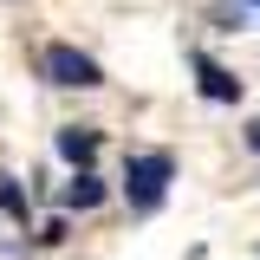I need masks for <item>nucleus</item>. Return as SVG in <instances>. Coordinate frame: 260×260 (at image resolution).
<instances>
[{"instance_id": "8", "label": "nucleus", "mask_w": 260, "mask_h": 260, "mask_svg": "<svg viewBox=\"0 0 260 260\" xmlns=\"http://www.w3.org/2000/svg\"><path fill=\"white\" fill-rule=\"evenodd\" d=\"M247 7H260V0H247Z\"/></svg>"}, {"instance_id": "4", "label": "nucleus", "mask_w": 260, "mask_h": 260, "mask_svg": "<svg viewBox=\"0 0 260 260\" xmlns=\"http://www.w3.org/2000/svg\"><path fill=\"white\" fill-rule=\"evenodd\" d=\"M195 78H202V98H208V104H234V98H241V78H228L215 59H195Z\"/></svg>"}, {"instance_id": "1", "label": "nucleus", "mask_w": 260, "mask_h": 260, "mask_svg": "<svg viewBox=\"0 0 260 260\" xmlns=\"http://www.w3.org/2000/svg\"><path fill=\"white\" fill-rule=\"evenodd\" d=\"M169 182H176V156L169 150H130L124 156V202L137 215H156Z\"/></svg>"}, {"instance_id": "7", "label": "nucleus", "mask_w": 260, "mask_h": 260, "mask_svg": "<svg viewBox=\"0 0 260 260\" xmlns=\"http://www.w3.org/2000/svg\"><path fill=\"white\" fill-rule=\"evenodd\" d=\"M247 150H254V156H260V117H254V124H247Z\"/></svg>"}, {"instance_id": "6", "label": "nucleus", "mask_w": 260, "mask_h": 260, "mask_svg": "<svg viewBox=\"0 0 260 260\" xmlns=\"http://www.w3.org/2000/svg\"><path fill=\"white\" fill-rule=\"evenodd\" d=\"M0 215H13V221H26V215H32V202H26V189H20L13 176H0Z\"/></svg>"}, {"instance_id": "3", "label": "nucleus", "mask_w": 260, "mask_h": 260, "mask_svg": "<svg viewBox=\"0 0 260 260\" xmlns=\"http://www.w3.org/2000/svg\"><path fill=\"white\" fill-rule=\"evenodd\" d=\"M59 156L72 162V169H91V156H98V130H91V124H65V130H59Z\"/></svg>"}, {"instance_id": "2", "label": "nucleus", "mask_w": 260, "mask_h": 260, "mask_svg": "<svg viewBox=\"0 0 260 260\" xmlns=\"http://www.w3.org/2000/svg\"><path fill=\"white\" fill-rule=\"evenodd\" d=\"M39 72H46L52 85H65V91H91V85H104L98 59H91V52H78V46H65V39H52V46L39 52Z\"/></svg>"}, {"instance_id": "5", "label": "nucleus", "mask_w": 260, "mask_h": 260, "mask_svg": "<svg viewBox=\"0 0 260 260\" xmlns=\"http://www.w3.org/2000/svg\"><path fill=\"white\" fill-rule=\"evenodd\" d=\"M98 202H104V182H98L91 169H78V176L65 182V208H78V215H85V208H98Z\"/></svg>"}]
</instances>
